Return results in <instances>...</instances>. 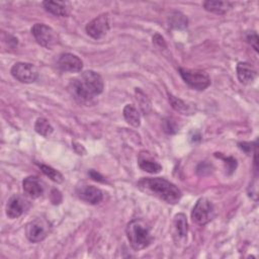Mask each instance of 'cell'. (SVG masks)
<instances>
[{
    "label": "cell",
    "mask_w": 259,
    "mask_h": 259,
    "mask_svg": "<svg viewBox=\"0 0 259 259\" xmlns=\"http://www.w3.org/2000/svg\"><path fill=\"white\" fill-rule=\"evenodd\" d=\"M42 6L46 11L57 16H68L71 13L72 7L66 1H44Z\"/></svg>",
    "instance_id": "cell-14"
},
{
    "label": "cell",
    "mask_w": 259,
    "mask_h": 259,
    "mask_svg": "<svg viewBox=\"0 0 259 259\" xmlns=\"http://www.w3.org/2000/svg\"><path fill=\"white\" fill-rule=\"evenodd\" d=\"M69 89L76 99L89 101L103 91V80L94 71H84L78 77L71 80Z\"/></svg>",
    "instance_id": "cell-1"
},
{
    "label": "cell",
    "mask_w": 259,
    "mask_h": 259,
    "mask_svg": "<svg viewBox=\"0 0 259 259\" xmlns=\"http://www.w3.org/2000/svg\"><path fill=\"white\" fill-rule=\"evenodd\" d=\"M24 192L31 198H37L44 193V185L36 176H28L22 181Z\"/></svg>",
    "instance_id": "cell-13"
},
{
    "label": "cell",
    "mask_w": 259,
    "mask_h": 259,
    "mask_svg": "<svg viewBox=\"0 0 259 259\" xmlns=\"http://www.w3.org/2000/svg\"><path fill=\"white\" fill-rule=\"evenodd\" d=\"M214 217V206L212 202L206 197L199 198L191 211L192 221L199 225L204 226L209 223Z\"/></svg>",
    "instance_id": "cell-5"
},
{
    "label": "cell",
    "mask_w": 259,
    "mask_h": 259,
    "mask_svg": "<svg viewBox=\"0 0 259 259\" xmlns=\"http://www.w3.org/2000/svg\"><path fill=\"white\" fill-rule=\"evenodd\" d=\"M163 127H164V131H165L167 134H175V133L178 131V127H177L176 123H175L173 120L169 119V118L164 120Z\"/></svg>",
    "instance_id": "cell-26"
},
{
    "label": "cell",
    "mask_w": 259,
    "mask_h": 259,
    "mask_svg": "<svg viewBox=\"0 0 259 259\" xmlns=\"http://www.w3.org/2000/svg\"><path fill=\"white\" fill-rule=\"evenodd\" d=\"M11 75L21 83H32L38 77L36 68L32 64L23 62L13 65L11 68Z\"/></svg>",
    "instance_id": "cell-8"
},
{
    "label": "cell",
    "mask_w": 259,
    "mask_h": 259,
    "mask_svg": "<svg viewBox=\"0 0 259 259\" xmlns=\"http://www.w3.org/2000/svg\"><path fill=\"white\" fill-rule=\"evenodd\" d=\"M179 73L184 82L193 89L204 90L210 85L208 74L202 70L179 68Z\"/></svg>",
    "instance_id": "cell-4"
},
{
    "label": "cell",
    "mask_w": 259,
    "mask_h": 259,
    "mask_svg": "<svg viewBox=\"0 0 259 259\" xmlns=\"http://www.w3.org/2000/svg\"><path fill=\"white\" fill-rule=\"evenodd\" d=\"M245 39L256 52H258V36L255 31H247L245 33Z\"/></svg>",
    "instance_id": "cell-25"
},
{
    "label": "cell",
    "mask_w": 259,
    "mask_h": 259,
    "mask_svg": "<svg viewBox=\"0 0 259 259\" xmlns=\"http://www.w3.org/2000/svg\"><path fill=\"white\" fill-rule=\"evenodd\" d=\"M34 130L38 135H40L45 138L49 137L54 132L52 124L49 122L48 119H46L44 117L37 118V120L35 121V124H34Z\"/></svg>",
    "instance_id": "cell-20"
},
{
    "label": "cell",
    "mask_w": 259,
    "mask_h": 259,
    "mask_svg": "<svg viewBox=\"0 0 259 259\" xmlns=\"http://www.w3.org/2000/svg\"><path fill=\"white\" fill-rule=\"evenodd\" d=\"M52 231V225L46 219L37 218L29 222L25 227L26 238L32 242L37 243L47 238V236Z\"/></svg>",
    "instance_id": "cell-6"
},
{
    "label": "cell",
    "mask_w": 259,
    "mask_h": 259,
    "mask_svg": "<svg viewBox=\"0 0 259 259\" xmlns=\"http://www.w3.org/2000/svg\"><path fill=\"white\" fill-rule=\"evenodd\" d=\"M233 4L229 1H214V0H207L203 2V7L206 11L215 13V14H225L231 8Z\"/></svg>",
    "instance_id": "cell-16"
},
{
    "label": "cell",
    "mask_w": 259,
    "mask_h": 259,
    "mask_svg": "<svg viewBox=\"0 0 259 259\" xmlns=\"http://www.w3.org/2000/svg\"><path fill=\"white\" fill-rule=\"evenodd\" d=\"M169 101L171 103V106L178 112L182 114H191L193 112V107L183 100L169 94Z\"/></svg>",
    "instance_id": "cell-19"
},
{
    "label": "cell",
    "mask_w": 259,
    "mask_h": 259,
    "mask_svg": "<svg viewBox=\"0 0 259 259\" xmlns=\"http://www.w3.org/2000/svg\"><path fill=\"white\" fill-rule=\"evenodd\" d=\"M153 40H154L155 44H159L161 47H162V46H163V47H166L165 41H164V38H163L161 35H159V34H155V36L153 37Z\"/></svg>",
    "instance_id": "cell-28"
},
{
    "label": "cell",
    "mask_w": 259,
    "mask_h": 259,
    "mask_svg": "<svg viewBox=\"0 0 259 259\" xmlns=\"http://www.w3.org/2000/svg\"><path fill=\"white\" fill-rule=\"evenodd\" d=\"M239 147L244 150L246 153H250L251 152V144L250 143H240Z\"/></svg>",
    "instance_id": "cell-29"
},
{
    "label": "cell",
    "mask_w": 259,
    "mask_h": 259,
    "mask_svg": "<svg viewBox=\"0 0 259 259\" xmlns=\"http://www.w3.org/2000/svg\"><path fill=\"white\" fill-rule=\"evenodd\" d=\"M237 76L242 84L248 85L255 80L257 71L251 64L247 62H240L237 65Z\"/></svg>",
    "instance_id": "cell-15"
},
{
    "label": "cell",
    "mask_w": 259,
    "mask_h": 259,
    "mask_svg": "<svg viewBox=\"0 0 259 259\" xmlns=\"http://www.w3.org/2000/svg\"><path fill=\"white\" fill-rule=\"evenodd\" d=\"M123 117L126 120L127 123H130L131 125L138 127L141 124V116L140 113L138 111V109L132 105V104H127L124 106L123 108Z\"/></svg>",
    "instance_id": "cell-18"
},
{
    "label": "cell",
    "mask_w": 259,
    "mask_h": 259,
    "mask_svg": "<svg viewBox=\"0 0 259 259\" xmlns=\"http://www.w3.org/2000/svg\"><path fill=\"white\" fill-rule=\"evenodd\" d=\"M57 65L61 71L72 73L80 72L83 68V62L81 59L70 53L62 54L58 59Z\"/></svg>",
    "instance_id": "cell-11"
},
{
    "label": "cell",
    "mask_w": 259,
    "mask_h": 259,
    "mask_svg": "<svg viewBox=\"0 0 259 259\" xmlns=\"http://www.w3.org/2000/svg\"><path fill=\"white\" fill-rule=\"evenodd\" d=\"M125 232L132 248L136 251L147 248L153 241L149 225L141 219L132 220L127 224Z\"/></svg>",
    "instance_id": "cell-3"
},
{
    "label": "cell",
    "mask_w": 259,
    "mask_h": 259,
    "mask_svg": "<svg viewBox=\"0 0 259 259\" xmlns=\"http://www.w3.org/2000/svg\"><path fill=\"white\" fill-rule=\"evenodd\" d=\"M136 95H137V101L140 104V107L144 114H147L151 110V101L148 99L146 94L139 88L136 89Z\"/></svg>",
    "instance_id": "cell-24"
},
{
    "label": "cell",
    "mask_w": 259,
    "mask_h": 259,
    "mask_svg": "<svg viewBox=\"0 0 259 259\" xmlns=\"http://www.w3.org/2000/svg\"><path fill=\"white\" fill-rule=\"evenodd\" d=\"M137 185L143 192L170 204L177 203L182 196L180 189L175 184L161 177H144Z\"/></svg>",
    "instance_id": "cell-2"
},
{
    "label": "cell",
    "mask_w": 259,
    "mask_h": 259,
    "mask_svg": "<svg viewBox=\"0 0 259 259\" xmlns=\"http://www.w3.org/2000/svg\"><path fill=\"white\" fill-rule=\"evenodd\" d=\"M31 34L39 46L47 49H52L57 42L55 30L44 23H35L31 27Z\"/></svg>",
    "instance_id": "cell-7"
},
{
    "label": "cell",
    "mask_w": 259,
    "mask_h": 259,
    "mask_svg": "<svg viewBox=\"0 0 259 259\" xmlns=\"http://www.w3.org/2000/svg\"><path fill=\"white\" fill-rule=\"evenodd\" d=\"M89 175H90V177H91L93 180H95V181H99V182H104V181H105V180H104V177H103L102 175H100L98 172L94 171V170H90V171H89Z\"/></svg>",
    "instance_id": "cell-27"
},
{
    "label": "cell",
    "mask_w": 259,
    "mask_h": 259,
    "mask_svg": "<svg viewBox=\"0 0 259 259\" xmlns=\"http://www.w3.org/2000/svg\"><path fill=\"white\" fill-rule=\"evenodd\" d=\"M29 201L22 195L15 194L11 196L6 204V214L9 219L19 218L29 207Z\"/></svg>",
    "instance_id": "cell-10"
},
{
    "label": "cell",
    "mask_w": 259,
    "mask_h": 259,
    "mask_svg": "<svg viewBox=\"0 0 259 259\" xmlns=\"http://www.w3.org/2000/svg\"><path fill=\"white\" fill-rule=\"evenodd\" d=\"M138 163H139V167L148 173L155 174V173H159L162 170V166L158 162L154 161L151 157H147V156L145 157L143 153H141Z\"/></svg>",
    "instance_id": "cell-17"
},
{
    "label": "cell",
    "mask_w": 259,
    "mask_h": 259,
    "mask_svg": "<svg viewBox=\"0 0 259 259\" xmlns=\"http://www.w3.org/2000/svg\"><path fill=\"white\" fill-rule=\"evenodd\" d=\"M76 192L79 198L91 204H97L103 198L102 191L93 185L82 184L77 187Z\"/></svg>",
    "instance_id": "cell-12"
},
{
    "label": "cell",
    "mask_w": 259,
    "mask_h": 259,
    "mask_svg": "<svg viewBox=\"0 0 259 259\" xmlns=\"http://www.w3.org/2000/svg\"><path fill=\"white\" fill-rule=\"evenodd\" d=\"M174 226L180 237H185L188 232V224L184 213H177L174 218Z\"/></svg>",
    "instance_id": "cell-22"
},
{
    "label": "cell",
    "mask_w": 259,
    "mask_h": 259,
    "mask_svg": "<svg viewBox=\"0 0 259 259\" xmlns=\"http://www.w3.org/2000/svg\"><path fill=\"white\" fill-rule=\"evenodd\" d=\"M39 168H40V170L42 171V173L45 174V175H47L50 179H52L53 181H55V182H57V183H62L63 182V180H64V177H63V175L59 172V171H57L56 169H54V168H52L51 166H48V165H39Z\"/></svg>",
    "instance_id": "cell-23"
},
{
    "label": "cell",
    "mask_w": 259,
    "mask_h": 259,
    "mask_svg": "<svg viewBox=\"0 0 259 259\" xmlns=\"http://www.w3.org/2000/svg\"><path fill=\"white\" fill-rule=\"evenodd\" d=\"M110 28L109 17L107 14H101L91 20L86 25V32L93 38H101Z\"/></svg>",
    "instance_id": "cell-9"
},
{
    "label": "cell",
    "mask_w": 259,
    "mask_h": 259,
    "mask_svg": "<svg viewBox=\"0 0 259 259\" xmlns=\"http://www.w3.org/2000/svg\"><path fill=\"white\" fill-rule=\"evenodd\" d=\"M187 23L188 21L186 16L181 12L175 11L169 17V25L173 28H176V29L185 28L187 26Z\"/></svg>",
    "instance_id": "cell-21"
}]
</instances>
